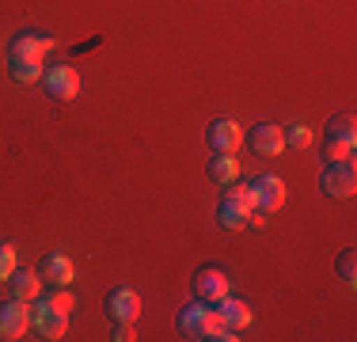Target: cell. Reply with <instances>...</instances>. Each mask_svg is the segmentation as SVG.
<instances>
[{
  "instance_id": "603a6c76",
  "label": "cell",
  "mask_w": 357,
  "mask_h": 342,
  "mask_svg": "<svg viewBox=\"0 0 357 342\" xmlns=\"http://www.w3.org/2000/svg\"><path fill=\"white\" fill-rule=\"evenodd\" d=\"M15 270V247L12 244H0V281H8Z\"/></svg>"
},
{
  "instance_id": "cb8c5ba5",
  "label": "cell",
  "mask_w": 357,
  "mask_h": 342,
  "mask_svg": "<svg viewBox=\"0 0 357 342\" xmlns=\"http://www.w3.org/2000/svg\"><path fill=\"white\" fill-rule=\"evenodd\" d=\"M110 339H114V342H133V339H137V335H133V323H114Z\"/></svg>"
},
{
  "instance_id": "277c9868",
  "label": "cell",
  "mask_w": 357,
  "mask_h": 342,
  "mask_svg": "<svg viewBox=\"0 0 357 342\" xmlns=\"http://www.w3.org/2000/svg\"><path fill=\"white\" fill-rule=\"evenodd\" d=\"M27 315H31V327L38 331V339H61L65 331H69V315L65 312H54L46 301H31V308H27Z\"/></svg>"
},
{
  "instance_id": "7402d4cb",
  "label": "cell",
  "mask_w": 357,
  "mask_h": 342,
  "mask_svg": "<svg viewBox=\"0 0 357 342\" xmlns=\"http://www.w3.org/2000/svg\"><path fill=\"white\" fill-rule=\"evenodd\" d=\"M46 304L54 308V312H65V315H69L73 308H76L73 293H69V285H57V293H50V297H46Z\"/></svg>"
},
{
  "instance_id": "ffe728a7",
  "label": "cell",
  "mask_w": 357,
  "mask_h": 342,
  "mask_svg": "<svg viewBox=\"0 0 357 342\" xmlns=\"http://www.w3.org/2000/svg\"><path fill=\"white\" fill-rule=\"evenodd\" d=\"M323 152H327V164L354 160V144H350V141H323Z\"/></svg>"
},
{
  "instance_id": "9a60e30c",
  "label": "cell",
  "mask_w": 357,
  "mask_h": 342,
  "mask_svg": "<svg viewBox=\"0 0 357 342\" xmlns=\"http://www.w3.org/2000/svg\"><path fill=\"white\" fill-rule=\"evenodd\" d=\"M38 274H42L46 281H54V285H73V278H76V274H73V262L65 259V255H57V251H50L46 259L38 262Z\"/></svg>"
},
{
  "instance_id": "8992f818",
  "label": "cell",
  "mask_w": 357,
  "mask_h": 342,
  "mask_svg": "<svg viewBox=\"0 0 357 342\" xmlns=\"http://www.w3.org/2000/svg\"><path fill=\"white\" fill-rule=\"evenodd\" d=\"M248 149L255 152V156H262V160L278 156V152L285 149L282 126H274V122H259V126H251V130H248Z\"/></svg>"
},
{
  "instance_id": "8fae6325",
  "label": "cell",
  "mask_w": 357,
  "mask_h": 342,
  "mask_svg": "<svg viewBox=\"0 0 357 342\" xmlns=\"http://www.w3.org/2000/svg\"><path fill=\"white\" fill-rule=\"evenodd\" d=\"M194 297L206 304H217L220 297H228V278L217 267H202L194 274Z\"/></svg>"
},
{
  "instance_id": "3957f363",
  "label": "cell",
  "mask_w": 357,
  "mask_h": 342,
  "mask_svg": "<svg viewBox=\"0 0 357 342\" xmlns=\"http://www.w3.org/2000/svg\"><path fill=\"white\" fill-rule=\"evenodd\" d=\"M248 198L259 213H274L285 202V183L278 175H255L248 183Z\"/></svg>"
},
{
  "instance_id": "9c48e42d",
  "label": "cell",
  "mask_w": 357,
  "mask_h": 342,
  "mask_svg": "<svg viewBox=\"0 0 357 342\" xmlns=\"http://www.w3.org/2000/svg\"><path fill=\"white\" fill-rule=\"evenodd\" d=\"M31 327V315H27V301H4L0 304V339L4 342H12V339H20L23 331Z\"/></svg>"
},
{
  "instance_id": "e0dca14e",
  "label": "cell",
  "mask_w": 357,
  "mask_h": 342,
  "mask_svg": "<svg viewBox=\"0 0 357 342\" xmlns=\"http://www.w3.org/2000/svg\"><path fill=\"white\" fill-rule=\"evenodd\" d=\"M8 68H12V80H20V84H35L46 73L38 57H8Z\"/></svg>"
},
{
  "instance_id": "30bf717a",
  "label": "cell",
  "mask_w": 357,
  "mask_h": 342,
  "mask_svg": "<svg viewBox=\"0 0 357 342\" xmlns=\"http://www.w3.org/2000/svg\"><path fill=\"white\" fill-rule=\"evenodd\" d=\"M206 141L213 152H236L243 144V130L232 122V118H213L206 130Z\"/></svg>"
},
{
  "instance_id": "7a4b0ae2",
  "label": "cell",
  "mask_w": 357,
  "mask_h": 342,
  "mask_svg": "<svg viewBox=\"0 0 357 342\" xmlns=\"http://www.w3.org/2000/svg\"><path fill=\"white\" fill-rule=\"evenodd\" d=\"M175 323H178V331H183L186 339H213V331L220 327L217 312L206 301L183 304V308H178V315H175Z\"/></svg>"
},
{
  "instance_id": "52a82bcc",
  "label": "cell",
  "mask_w": 357,
  "mask_h": 342,
  "mask_svg": "<svg viewBox=\"0 0 357 342\" xmlns=\"http://www.w3.org/2000/svg\"><path fill=\"white\" fill-rule=\"evenodd\" d=\"M42 84H46L50 99H61V103L76 99V91H80V76H76V68H69V65H57V68H50V73H42Z\"/></svg>"
},
{
  "instance_id": "ba28073f",
  "label": "cell",
  "mask_w": 357,
  "mask_h": 342,
  "mask_svg": "<svg viewBox=\"0 0 357 342\" xmlns=\"http://www.w3.org/2000/svg\"><path fill=\"white\" fill-rule=\"evenodd\" d=\"M107 315L114 323H133L141 315V297L133 293V289H126V285H114L107 293Z\"/></svg>"
},
{
  "instance_id": "2e32d148",
  "label": "cell",
  "mask_w": 357,
  "mask_h": 342,
  "mask_svg": "<svg viewBox=\"0 0 357 342\" xmlns=\"http://www.w3.org/2000/svg\"><path fill=\"white\" fill-rule=\"evenodd\" d=\"M209 179H213L217 186H228V183L240 179V164H236L232 152H213V156H209Z\"/></svg>"
},
{
  "instance_id": "7c38bea8",
  "label": "cell",
  "mask_w": 357,
  "mask_h": 342,
  "mask_svg": "<svg viewBox=\"0 0 357 342\" xmlns=\"http://www.w3.org/2000/svg\"><path fill=\"white\" fill-rule=\"evenodd\" d=\"M50 50H54V38H46V34H35V31H20L12 42H8V57H46Z\"/></svg>"
},
{
  "instance_id": "5b68a950",
  "label": "cell",
  "mask_w": 357,
  "mask_h": 342,
  "mask_svg": "<svg viewBox=\"0 0 357 342\" xmlns=\"http://www.w3.org/2000/svg\"><path fill=\"white\" fill-rule=\"evenodd\" d=\"M323 194L327 198H350L357 191V175H354V160H342V164H327L323 171Z\"/></svg>"
},
{
  "instance_id": "44dd1931",
  "label": "cell",
  "mask_w": 357,
  "mask_h": 342,
  "mask_svg": "<svg viewBox=\"0 0 357 342\" xmlns=\"http://www.w3.org/2000/svg\"><path fill=\"white\" fill-rule=\"evenodd\" d=\"M282 137H285V144H293V149H308L312 144V130L308 126H289V130H282Z\"/></svg>"
},
{
  "instance_id": "6da1fadb",
  "label": "cell",
  "mask_w": 357,
  "mask_h": 342,
  "mask_svg": "<svg viewBox=\"0 0 357 342\" xmlns=\"http://www.w3.org/2000/svg\"><path fill=\"white\" fill-rule=\"evenodd\" d=\"M251 213H255V205L248 198V186H236V183H228L225 186V194H220V202H217V221H220V228H248V221H251Z\"/></svg>"
},
{
  "instance_id": "4fadbf2b",
  "label": "cell",
  "mask_w": 357,
  "mask_h": 342,
  "mask_svg": "<svg viewBox=\"0 0 357 342\" xmlns=\"http://www.w3.org/2000/svg\"><path fill=\"white\" fill-rule=\"evenodd\" d=\"M213 312H217V320L225 323V327H232V331H243L251 323V308L243 301H236V297H220Z\"/></svg>"
},
{
  "instance_id": "5bb4252c",
  "label": "cell",
  "mask_w": 357,
  "mask_h": 342,
  "mask_svg": "<svg viewBox=\"0 0 357 342\" xmlns=\"http://www.w3.org/2000/svg\"><path fill=\"white\" fill-rule=\"evenodd\" d=\"M8 289H12L15 301H35L38 289H42V274L38 270H12V278H8Z\"/></svg>"
},
{
  "instance_id": "d6986e66",
  "label": "cell",
  "mask_w": 357,
  "mask_h": 342,
  "mask_svg": "<svg viewBox=\"0 0 357 342\" xmlns=\"http://www.w3.org/2000/svg\"><path fill=\"white\" fill-rule=\"evenodd\" d=\"M335 267H338V278H342L346 285H354V281H357V251H354V247H342V251H338Z\"/></svg>"
},
{
  "instance_id": "ac0fdd59",
  "label": "cell",
  "mask_w": 357,
  "mask_h": 342,
  "mask_svg": "<svg viewBox=\"0 0 357 342\" xmlns=\"http://www.w3.org/2000/svg\"><path fill=\"white\" fill-rule=\"evenodd\" d=\"M323 141H350L357 144V126H354V114H335L323 130Z\"/></svg>"
}]
</instances>
